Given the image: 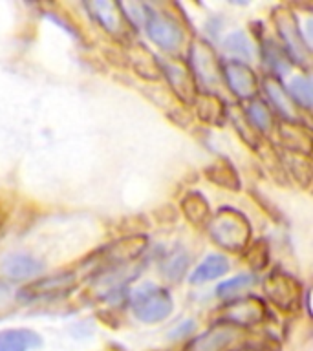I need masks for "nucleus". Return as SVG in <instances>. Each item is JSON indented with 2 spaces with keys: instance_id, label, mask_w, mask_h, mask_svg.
<instances>
[{
  "instance_id": "6ab92c4d",
  "label": "nucleus",
  "mask_w": 313,
  "mask_h": 351,
  "mask_svg": "<svg viewBox=\"0 0 313 351\" xmlns=\"http://www.w3.org/2000/svg\"><path fill=\"white\" fill-rule=\"evenodd\" d=\"M253 284V276L251 274H240L236 278H231L227 282L218 287V296L222 298H231V296H236L242 291H246L249 285Z\"/></svg>"
},
{
  "instance_id": "f8f14e48",
  "label": "nucleus",
  "mask_w": 313,
  "mask_h": 351,
  "mask_svg": "<svg viewBox=\"0 0 313 351\" xmlns=\"http://www.w3.org/2000/svg\"><path fill=\"white\" fill-rule=\"evenodd\" d=\"M181 208H183L185 218L196 225L207 223L209 218H211V210H209L207 199H205L200 192H189V194L181 199Z\"/></svg>"
},
{
  "instance_id": "7ed1b4c3",
  "label": "nucleus",
  "mask_w": 313,
  "mask_h": 351,
  "mask_svg": "<svg viewBox=\"0 0 313 351\" xmlns=\"http://www.w3.org/2000/svg\"><path fill=\"white\" fill-rule=\"evenodd\" d=\"M266 291L269 298L282 309H293L301 298V284L286 273H273L266 280Z\"/></svg>"
},
{
  "instance_id": "6e6552de",
  "label": "nucleus",
  "mask_w": 313,
  "mask_h": 351,
  "mask_svg": "<svg viewBox=\"0 0 313 351\" xmlns=\"http://www.w3.org/2000/svg\"><path fill=\"white\" fill-rule=\"evenodd\" d=\"M43 265L27 254H10L0 263V271L10 280H27L37 276Z\"/></svg>"
},
{
  "instance_id": "2eb2a0df",
  "label": "nucleus",
  "mask_w": 313,
  "mask_h": 351,
  "mask_svg": "<svg viewBox=\"0 0 313 351\" xmlns=\"http://www.w3.org/2000/svg\"><path fill=\"white\" fill-rule=\"evenodd\" d=\"M247 119L251 123V128L255 130L257 128L258 132H269L271 130V125H273V119H271V114H269V110L264 106L262 103H258V101H253L246 110Z\"/></svg>"
},
{
  "instance_id": "9d476101",
  "label": "nucleus",
  "mask_w": 313,
  "mask_h": 351,
  "mask_svg": "<svg viewBox=\"0 0 313 351\" xmlns=\"http://www.w3.org/2000/svg\"><path fill=\"white\" fill-rule=\"evenodd\" d=\"M40 346V337L26 328H11L0 331V351H30Z\"/></svg>"
},
{
  "instance_id": "39448f33",
  "label": "nucleus",
  "mask_w": 313,
  "mask_h": 351,
  "mask_svg": "<svg viewBox=\"0 0 313 351\" xmlns=\"http://www.w3.org/2000/svg\"><path fill=\"white\" fill-rule=\"evenodd\" d=\"M76 278L71 273L55 274L48 278H38L37 282L26 285L22 289V295L26 298H48V296L68 295L70 291L76 289Z\"/></svg>"
},
{
  "instance_id": "a211bd4d",
  "label": "nucleus",
  "mask_w": 313,
  "mask_h": 351,
  "mask_svg": "<svg viewBox=\"0 0 313 351\" xmlns=\"http://www.w3.org/2000/svg\"><path fill=\"white\" fill-rule=\"evenodd\" d=\"M282 141L288 145V148L299 150V152H308L310 150V132L299 128V134H293V125L282 126Z\"/></svg>"
},
{
  "instance_id": "f257e3e1",
  "label": "nucleus",
  "mask_w": 313,
  "mask_h": 351,
  "mask_svg": "<svg viewBox=\"0 0 313 351\" xmlns=\"http://www.w3.org/2000/svg\"><path fill=\"white\" fill-rule=\"evenodd\" d=\"M211 221V238L220 247L229 249V251H240L246 247L251 234V227L244 214L235 208H220L216 216Z\"/></svg>"
},
{
  "instance_id": "20e7f679",
  "label": "nucleus",
  "mask_w": 313,
  "mask_h": 351,
  "mask_svg": "<svg viewBox=\"0 0 313 351\" xmlns=\"http://www.w3.org/2000/svg\"><path fill=\"white\" fill-rule=\"evenodd\" d=\"M224 79L236 97L249 99L257 92V75L240 60H229L224 64Z\"/></svg>"
},
{
  "instance_id": "412c9836",
  "label": "nucleus",
  "mask_w": 313,
  "mask_h": 351,
  "mask_svg": "<svg viewBox=\"0 0 313 351\" xmlns=\"http://www.w3.org/2000/svg\"><path fill=\"white\" fill-rule=\"evenodd\" d=\"M291 93L297 104H302L304 108H310L312 104V88H310V79L306 77H299L295 81L291 82Z\"/></svg>"
},
{
  "instance_id": "ddd939ff",
  "label": "nucleus",
  "mask_w": 313,
  "mask_h": 351,
  "mask_svg": "<svg viewBox=\"0 0 313 351\" xmlns=\"http://www.w3.org/2000/svg\"><path fill=\"white\" fill-rule=\"evenodd\" d=\"M207 178L211 181H214L216 185L231 189V191H236V189L240 186V180H238L235 169H233L231 165L225 163V161L213 165V167H209Z\"/></svg>"
},
{
  "instance_id": "4468645a",
  "label": "nucleus",
  "mask_w": 313,
  "mask_h": 351,
  "mask_svg": "<svg viewBox=\"0 0 313 351\" xmlns=\"http://www.w3.org/2000/svg\"><path fill=\"white\" fill-rule=\"evenodd\" d=\"M167 75H169L172 88L180 93V97L191 101L194 95V84H192L191 75L176 64H167Z\"/></svg>"
},
{
  "instance_id": "aec40b11",
  "label": "nucleus",
  "mask_w": 313,
  "mask_h": 351,
  "mask_svg": "<svg viewBox=\"0 0 313 351\" xmlns=\"http://www.w3.org/2000/svg\"><path fill=\"white\" fill-rule=\"evenodd\" d=\"M225 46L229 49L231 53L240 55L242 59H249L253 55V46L249 43V38L244 33H233L225 40Z\"/></svg>"
},
{
  "instance_id": "1a4fd4ad",
  "label": "nucleus",
  "mask_w": 313,
  "mask_h": 351,
  "mask_svg": "<svg viewBox=\"0 0 313 351\" xmlns=\"http://www.w3.org/2000/svg\"><path fill=\"white\" fill-rule=\"evenodd\" d=\"M266 315V309L257 298H246L233 304L225 315V324L229 326H246V324L260 322Z\"/></svg>"
},
{
  "instance_id": "f03ea898",
  "label": "nucleus",
  "mask_w": 313,
  "mask_h": 351,
  "mask_svg": "<svg viewBox=\"0 0 313 351\" xmlns=\"http://www.w3.org/2000/svg\"><path fill=\"white\" fill-rule=\"evenodd\" d=\"M132 307L141 322L156 324L169 317L172 311V298L165 289L154 284H145L134 293Z\"/></svg>"
},
{
  "instance_id": "4be33fe9",
  "label": "nucleus",
  "mask_w": 313,
  "mask_h": 351,
  "mask_svg": "<svg viewBox=\"0 0 313 351\" xmlns=\"http://www.w3.org/2000/svg\"><path fill=\"white\" fill-rule=\"evenodd\" d=\"M246 260L255 269H264L268 265V247L264 241H257L255 245L247 251Z\"/></svg>"
},
{
  "instance_id": "423d86ee",
  "label": "nucleus",
  "mask_w": 313,
  "mask_h": 351,
  "mask_svg": "<svg viewBox=\"0 0 313 351\" xmlns=\"http://www.w3.org/2000/svg\"><path fill=\"white\" fill-rule=\"evenodd\" d=\"M148 35L159 48L163 49H176L183 40V32L174 21H170L167 16L150 15L148 16Z\"/></svg>"
},
{
  "instance_id": "9b49d317",
  "label": "nucleus",
  "mask_w": 313,
  "mask_h": 351,
  "mask_svg": "<svg viewBox=\"0 0 313 351\" xmlns=\"http://www.w3.org/2000/svg\"><path fill=\"white\" fill-rule=\"evenodd\" d=\"M229 271V262L227 258L222 254H211L203 260L196 267V271L192 273L191 282L192 284H205L211 280H216L220 276H224Z\"/></svg>"
},
{
  "instance_id": "f3484780",
  "label": "nucleus",
  "mask_w": 313,
  "mask_h": 351,
  "mask_svg": "<svg viewBox=\"0 0 313 351\" xmlns=\"http://www.w3.org/2000/svg\"><path fill=\"white\" fill-rule=\"evenodd\" d=\"M187 267H189V256L183 251H176L165 260L163 274L169 276V280L176 282V280H180L185 274Z\"/></svg>"
},
{
  "instance_id": "0eeeda50",
  "label": "nucleus",
  "mask_w": 313,
  "mask_h": 351,
  "mask_svg": "<svg viewBox=\"0 0 313 351\" xmlns=\"http://www.w3.org/2000/svg\"><path fill=\"white\" fill-rule=\"evenodd\" d=\"M235 326H229L225 322L216 324L207 333L200 335L198 339L192 340L187 351H222L235 340Z\"/></svg>"
},
{
  "instance_id": "dca6fc26",
  "label": "nucleus",
  "mask_w": 313,
  "mask_h": 351,
  "mask_svg": "<svg viewBox=\"0 0 313 351\" xmlns=\"http://www.w3.org/2000/svg\"><path fill=\"white\" fill-rule=\"evenodd\" d=\"M90 10H92L93 16L97 19L101 24H103L106 29L110 32H117V26H119V13H117V5L106 4V2H95V4H90Z\"/></svg>"
}]
</instances>
